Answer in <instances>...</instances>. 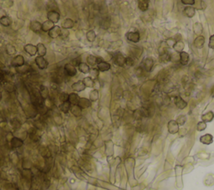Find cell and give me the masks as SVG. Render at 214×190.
I'll list each match as a JSON object with an SVG mask.
<instances>
[{
  "label": "cell",
  "mask_w": 214,
  "mask_h": 190,
  "mask_svg": "<svg viewBox=\"0 0 214 190\" xmlns=\"http://www.w3.org/2000/svg\"><path fill=\"white\" fill-rule=\"evenodd\" d=\"M204 184L207 187L213 186L214 185V174L213 173H207L203 180Z\"/></svg>",
  "instance_id": "cell-17"
},
{
  "label": "cell",
  "mask_w": 214,
  "mask_h": 190,
  "mask_svg": "<svg viewBox=\"0 0 214 190\" xmlns=\"http://www.w3.org/2000/svg\"><path fill=\"white\" fill-rule=\"evenodd\" d=\"M29 28H30L31 30L34 31V32H39L42 30V23L38 21L34 20V21H31Z\"/></svg>",
  "instance_id": "cell-18"
},
{
  "label": "cell",
  "mask_w": 214,
  "mask_h": 190,
  "mask_svg": "<svg viewBox=\"0 0 214 190\" xmlns=\"http://www.w3.org/2000/svg\"><path fill=\"white\" fill-rule=\"evenodd\" d=\"M193 44H194V46L197 49H202L204 46V44H205V37L203 35L197 36V38L193 41Z\"/></svg>",
  "instance_id": "cell-14"
},
{
  "label": "cell",
  "mask_w": 214,
  "mask_h": 190,
  "mask_svg": "<svg viewBox=\"0 0 214 190\" xmlns=\"http://www.w3.org/2000/svg\"><path fill=\"white\" fill-rule=\"evenodd\" d=\"M182 3L187 6H192L195 4L196 2L194 0H182Z\"/></svg>",
  "instance_id": "cell-49"
},
{
  "label": "cell",
  "mask_w": 214,
  "mask_h": 190,
  "mask_svg": "<svg viewBox=\"0 0 214 190\" xmlns=\"http://www.w3.org/2000/svg\"><path fill=\"white\" fill-rule=\"evenodd\" d=\"M99 70L97 68H93L92 70H90V78H92L93 80H95V79H96L97 77H98V76H99Z\"/></svg>",
  "instance_id": "cell-42"
},
{
  "label": "cell",
  "mask_w": 214,
  "mask_h": 190,
  "mask_svg": "<svg viewBox=\"0 0 214 190\" xmlns=\"http://www.w3.org/2000/svg\"><path fill=\"white\" fill-rule=\"evenodd\" d=\"M59 99L61 101V103L66 102V101H68V100H69V94L66 93V92H61V93L60 94Z\"/></svg>",
  "instance_id": "cell-43"
},
{
  "label": "cell",
  "mask_w": 214,
  "mask_h": 190,
  "mask_svg": "<svg viewBox=\"0 0 214 190\" xmlns=\"http://www.w3.org/2000/svg\"><path fill=\"white\" fill-rule=\"evenodd\" d=\"M126 39L130 42L132 43H138L140 41V34L138 33L137 31H130L126 34Z\"/></svg>",
  "instance_id": "cell-5"
},
{
  "label": "cell",
  "mask_w": 214,
  "mask_h": 190,
  "mask_svg": "<svg viewBox=\"0 0 214 190\" xmlns=\"http://www.w3.org/2000/svg\"><path fill=\"white\" fill-rule=\"evenodd\" d=\"M39 95L43 100H46L49 98V89L44 85H41L39 88Z\"/></svg>",
  "instance_id": "cell-21"
},
{
  "label": "cell",
  "mask_w": 214,
  "mask_h": 190,
  "mask_svg": "<svg viewBox=\"0 0 214 190\" xmlns=\"http://www.w3.org/2000/svg\"><path fill=\"white\" fill-rule=\"evenodd\" d=\"M173 50L176 51V53H181L184 50V48H185V44H184L182 41H178V42H175L174 45H173Z\"/></svg>",
  "instance_id": "cell-24"
},
{
  "label": "cell",
  "mask_w": 214,
  "mask_h": 190,
  "mask_svg": "<svg viewBox=\"0 0 214 190\" xmlns=\"http://www.w3.org/2000/svg\"><path fill=\"white\" fill-rule=\"evenodd\" d=\"M114 62H115V65H117L118 66L122 67L125 65L126 63V57L123 55L122 54L117 53L115 54V56H114Z\"/></svg>",
  "instance_id": "cell-9"
},
{
  "label": "cell",
  "mask_w": 214,
  "mask_h": 190,
  "mask_svg": "<svg viewBox=\"0 0 214 190\" xmlns=\"http://www.w3.org/2000/svg\"><path fill=\"white\" fill-rule=\"evenodd\" d=\"M193 31H194V34L196 35H197V36L201 35V34L203 33V24L201 23H194V25H193Z\"/></svg>",
  "instance_id": "cell-36"
},
{
  "label": "cell",
  "mask_w": 214,
  "mask_h": 190,
  "mask_svg": "<svg viewBox=\"0 0 214 190\" xmlns=\"http://www.w3.org/2000/svg\"><path fill=\"white\" fill-rule=\"evenodd\" d=\"M197 131L198 132H203L206 128V123H205L204 122H199L197 124Z\"/></svg>",
  "instance_id": "cell-44"
},
{
  "label": "cell",
  "mask_w": 214,
  "mask_h": 190,
  "mask_svg": "<svg viewBox=\"0 0 214 190\" xmlns=\"http://www.w3.org/2000/svg\"><path fill=\"white\" fill-rule=\"evenodd\" d=\"M23 50L27 54H29L30 56H34L37 54V47L32 44H27L23 47Z\"/></svg>",
  "instance_id": "cell-11"
},
{
  "label": "cell",
  "mask_w": 214,
  "mask_h": 190,
  "mask_svg": "<svg viewBox=\"0 0 214 190\" xmlns=\"http://www.w3.org/2000/svg\"><path fill=\"white\" fill-rule=\"evenodd\" d=\"M15 69L16 71L18 73H20V74H26L28 72H30L31 70H32V67L27 65H23L21 67H18V68Z\"/></svg>",
  "instance_id": "cell-34"
},
{
  "label": "cell",
  "mask_w": 214,
  "mask_h": 190,
  "mask_svg": "<svg viewBox=\"0 0 214 190\" xmlns=\"http://www.w3.org/2000/svg\"><path fill=\"white\" fill-rule=\"evenodd\" d=\"M134 63H135V61H134L132 58L126 57V63H125V65H128V66H132V65H134Z\"/></svg>",
  "instance_id": "cell-48"
},
{
  "label": "cell",
  "mask_w": 214,
  "mask_h": 190,
  "mask_svg": "<svg viewBox=\"0 0 214 190\" xmlns=\"http://www.w3.org/2000/svg\"><path fill=\"white\" fill-rule=\"evenodd\" d=\"M99 57H96L93 55H90L87 56V64L90 66H95L97 65L98 62H99Z\"/></svg>",
  "instance_id": "cell-27"
},
{
  "label": "cell",
  "mask_w": 214,
  "mask_h": 190,
  "mask_svg": "<svg viewBox=\"0 0 214 190\" xmlns=\"http://www.w3.org/2000/svg\"><path fill=\"white\" fill-rule=\"evenodd\" d=\"M201 118H202V122H204L205 123H206V122H211L213 120L214 118L213 111H207L206 113L203 114Z\"/></svg>",
  "instance_id": "cell-23"
},
{
  "label": "cell",
  "mask_w": 214,
  "mask_h": 190,
  "mask_svg": "<svg viewBox=\"0 0 214 190\" xmlns=\"http://www.w3.org/2000/svg\"><path fill=\"white\" fill-rule=\"evenodd\" d=\"M81 109H85L91 106V101L87 98H80V101L77 104Z\"/></svg>",
  "instance_id": "cell-20"
},
{
  "label": "cell",
  "mask_w": 214,
  "mask_h": 190,
  "mask_svg": "<svg viewBox=\"0 0 214 190\" xmlns=\"http://www.w3.org/2000/svg\"><path fill=\"white\" fill-rule=\"evenodd\" d=\"M4 80V76L2 73H0V82H2V80Z\"/></svg>",
  "instance_id": "cell-54"
},
{
  "label": "cell",
  "mask_w": 214,
  "mask_h": 190,
  "mask_svg": "<svg viewBox=\"0 0 214 190\" xmlns=\"http://www.w3.org/2000/svg\"><path fill=\"white\" fill-rule=\"evenodd\" d=\"M153 65H154V61L151 58L147 57L145 58V60L142 62V65H143V69L146 70V71H151V70L152 69Z\"/></svg>",
  "instance_id": "cell-12"
},
{
  "label": "cell",
  "mask_w": 214,
  "mask_h": 190,
  "mask_svg": "<svg viewBox=\"0 0 214 190\" xmlns=\"http://www.w3.org/2000/svg\"><path fill=\"white\" fill-rule=\"evenodd\" d=\"M179 57H180L179 59L180 63H181L182 65H187V63L189 62V60H190V57H189L188 53L185 52V51H182V52L180 53Z\"/></svg>",
  "instance_id": "cell-22"
},
{
  "label": "cell",
  "mask_w": 214,
  "mask_h": 190,
  "mask_svg": "<svg viewBox=\"0 0 214 190\" xmlns=\"http://www.w3.org/2000/svg\"><path fill=\"white\" fill-rule=\"evenodd\" d=\"M199 4H197L196 5L195 9H197V10H203L204 8H206V4L204 1H199L198 2Z\"/></svg>",
  "instance_id": "cell-46"
},
{
  "label": "cell",
  "mask_w": 214,
  "mask_h": 190,
  "mask_svg": "<svg viewBox=\"0 0 214 190\" xmlns=\"http://www.w3.org/2000/svg\"><path fill=\"white\" fill-rule=\"evenodd\" d=\"M97 69L99 70V71L105 72V71H107V70H111V65L108 62H105V61L101 60L97 64Z\"/></svg>",
  "instance_id": "cell-13"
},
{
  "label": "cell",
  "mask_w": 214,
  "mask_h": 190,
  "mask_svg": "<svg viewBox=\"0 0 214 190\" xmlns=\"http://www.w3.org/2000/svg\"><path fill=\"white\" fill-rule=\"evenodd\" d=\"M174 103L176 105V107L178 108V109H181V110H183L185 109L186 107H187V103L186 101H184L181 96L177 95L174 98Z\"/></svg>",
  "instance_id": "cell-8"
},
{
  "label": "cell",
  "mask_w": 214,
  "mask_h": 190,
  "mask_svg": "<svg viewBox=\"0 0 214 190\" xmlns=\"http://www.w3.org/2000/svg\"><path fill=\"white\" fill-rule=\"evenodd\" d=\"M82 82L84 83L85 87L92 88L94 87V86H95V80H93L92 78H90V76H87V77L84 78V80H82Z\"/></svg>",
  "instance_id": "cell-35"
},
{
  "label": "cell",
  "mask_w": 214,
  "mask_h": 190,
  "mask_svg": "<svg viewBox=\"0 0 214 190\" xmlns=\"http://www.w3.org/2000/svg\"><path fill=\"white\" fill-rule=\"evenodd\" d=\"M71 88L74 91H76V92H80V91H83L85 89V86L84 85V83L82 82V80H79L77 82H75L71 86Z\"/></svg>",
  "instance_id": "cell-16"
},
{
  "label": "cell",
  "mask_w": 214,
  "mask_h": 190,
  "mask_svg": "<svg viewBox=\"0 0 214 190\" xmlns=\"http://www.w3.org/2000/svg\"><path fill=\"white\" fill-rule=\"evenodd\" d=\"M64 69H65V71L67 76L72 77V76H75V75H76L77 73L76 67H75V66H74L73 65H71V64H66V65H65Z\"/></svg>",
  "instance_id": "cell-10"
},
{
  "label": "cell",
  "mask_w": 214,
  "mask_h": 190,
  "mask_svg": "<svg viewBox=\"0 0 214 190\" xmlns=\"http://www.w3.org/2000/svg\"><path fill=\"white\" fill-rule=\"evenodd\" d=\"M99 98V91L97 90H92L90 92V97H89V100L90 101H96Z\"/></svg>",
  "instance_id": "cell-38"
},
{
  "label": "cell",
  "mask_w": 214,
  "mask_h": 190,
  "mask_svg": "<svg viewBox=\"0 0 214 190\" xmlns=\"http://www.w3.org/2000/svg\"><path fill=\"white\" fill-rule=\"evenodd\" d=\"M54 27V23L50 22V20H46L42 23V30H41L44 31V32H49L51 29H53Z\"/></svg>",
  "instance_id": "cell-31"
},
{
  "label": "cell",
  "mask_w": 214,
  "mask_h": 190,
  "mask_svg": "<svg viewBox=\"0 0 214 190\" xmlns=\"http://www.w3.org/2000/svg\"><path fill=\"white\" fill-rule=\"evenodd\" d=\"M196 9L192 6H186L183 9V14L187 16V18H192L195 15Z\"/></svg>",
  "instance_id": "cell-15"
},
{
  "label": "cell",
  "mask_w": 214,
  "mask_h": 190,
  "mask_svg": "<svg viewBox=\"0 0 214 190\" xmlns=\"http://www.w3.org/2000/svg\"><path fill=\"white\" fill-rule=\"evenodd\" d=\"M199 141L201 143L204 145H210L213 142V136L209 133H206V134L201 136L199 138Z\"/></svg>",
  "instance_id": "cell-7"
},
{
  "label": "cell",
  "mask_w": 214,
  "mask_h": 190,
  "mask_svg": "<svg viewBox=\"0 0 214 190\" xmlns=\"http://www.w3.org/2000/svg\"><path fill=\"white\" fill-rule=\"evenodd\" d=\"M11 146L13 148H18L23 145V141L19 137H13L11 139Z\"/></svg>",
  "instance_id": "cell-30"
},
{
  "label": "cell",
  "mask_w": 214,
  "mask_h": 190,
  "mask_svg": "<svg viewBox=\"0 0 214 190\" xmlns=\"http://www.w3.org/2000/svg\"><path fill=\"white\" fill-rule=\"evenodd\" d=\"M6 4H4V6L5 7H7V8H9V7H11L12 5H13V4H14V2L13 1H6V2H4Z\"/></svg>",
  "instance_id": "cell-52"
},
{
  "label": "cell",
  "mask_w": 214,
  "mask_h": 190,
  "mask_svg": "<svg viewBox=\"0 0 214 190\" xmlns=\"http://www.w3.org/2000/svg\"><path fill=\"white\" fill-rule=\"evenodd\" d=\"M62 32V29L58 25H54L53 29H51L49 32H48V35L50 36L51 39H56L58 37L60 36Z\"/></svg>",
  "instance_id": "cell-6"
},
{
  "label": "cell",
  "mask_w": 214,
  "mask_h": 190,
  "mask_svg": "<svg viewBox=\"0 0 214 190\" xmlns=\"http://www.w3.org/2000/svg\"><path fill=\"white\" fill-rule=\"evenodd\" d=\"M24 63H25V61H24V58H23V55H16L15 57H14V59L12 60L11 65L13 67H14V68H18V67L23 66L24 65Z\"/></svg>",
  "instance_id": "cell-2"
},
{
  "label": "cell",
  "mask_w": 214,
  "mask_h": 190,
  "mask_svg": "<svg viewBox=\"0 0 214 190\" xmlns=\"http://www.w3.org/2000/svg\"><path fill=\"white\" fill-rule=\"evenodd\" d=\"M211 95L212 96V97H214V86H212V87L211 88Z\"/></svg>",
  "instance_id": "cell-53"
},
{
  "label": "cell",
  "mask_w": 214,
  "mask_h": 190,
  "mask_svg": "<svg viewBox=\"0 0 214 190\" xmlns=\"http://www.w3.org/2000/svg\"><path fill=\"white\" fill-rule=\"evenodd\" d=\"M47 19L53 23H57L60 19V14L55 10H50L47 13Z\"/></svg>",
  "instance_id": "cell-1"
},
{
  "label": "cell",
  "mask_w": 214,
  "mask_h": 190,
  "mask_svg": "<svg viewBox=\"0 0 214 190\" xmlns=\"http://www.w3.org/2000/svg\"><path fill=\"white\" fill-rule=\"evenodd\" d=\"M4 89L6 91H8V92H13L14 90V86L11 83L7 82V83H5L4 85Z\"/></svg>",
  "instance_id": "cell-45"
},
{
  "label": "cell",
  "mask_w": 214,
  "mask_h": 190,
  "mask_svg": "<svg viewBox=\"0 0 214 190\" xmlns=\"http://www.w3.org/2000/svg\"><path fill=\"white\" fill-rule=\"evenodd\" d=\"M62 28L65 29V30H69V29H72L73 27L75 26V22L73 21L71 19H66L63 21L62 23Z\"/></svg>",
  "instance_id": "cell-26"
},
{
  "label": "cell",
  "mask_w": 214,
  "mask_h": 190,
  "mask_svg": "<svg viewBox=\"0 0 214 190\" xmlns=\"http://www.w3.org/2000/svg\"><path fill=\"white\" fill-rule=\"evenodd\" d=\"M71 104L69 102V101H66V102H63L60 105V110L63 111L64 113H68L69 111H70V108H71Z\"/></svg>",
  "instance_id": "cell-32"
},
{
  "label": "cell",
  "mask_w": 214,
  "mask_h": 190,
  "mask_svg": "<svg viewBox=\"0 0 214 190\" xmlns=\"http://www.w3.org/2000/svg\"><path fill=\"white\" fill-rule=\"evenodd\" d=\"M167 129H168L169 133H171L172 135L179 132V125L177 124L176 120H171V121H169L168 125H167Z\"/></svg>",
  "instance_id": "cell-4"
},
{
  "label": "cell",
  "mask_w": 214,
  "mask_h": 190,
  "mask_svg": "<svg viewBox=\"0 0 214 190\" xmlns=\"http://www.w3.org/2000/svg\"><path fill=\"white\" fill-rule=\"evenodd\" d=\"M35 65H37L38 69H40V70H45L48 67V65H49V62H48V61L46 60L45 58L40 57V56H37V57L35 58Z\"/></svg>",
  "instance_id": "cell-3"
},
{
  "label": "cell",
  "mask_w": 214,
  "mask_h": 190,
  "mask_svg": "<svg viewBox=\"0 0 214 190\" xmlns=\"http://www.w3.org/2000/svg\"><path fill=\"white\" fill-rule=\"evenodd\" d=\"M69 31L67 30H64V31L62 30L61 34H60V37H61V38H63V39H65L69 36Z\"/></svg>",
  "instance_id": "cell-50"
},
{
  "label": "cell",
  "mask_w": 214,
  "mask_h": 190,
  "mask_svg": "<svg viewBox=\"0 0 214 190\" xmlns=\"http://www.w3.org/2000/svg\"><path fill=\"white\" fill-rule=\"evenodd\" d=\"M96 38V34L94 30H89L86 33V39L89 42H94Z\"/></svg>",
  "instance_id": "cell-40"
},
{
  "label": "cell",
  "mask_w": 214,
  "mask_h": 190,
  "mask_svg": "<svg viewBox=\"0 0 214 190\" xmlns=\"http://www.w3.org/2000/svg\"><path fill=\"white\" fill-rule=\"evenodd\" d=\"M5 16H7V12L5 11L4 8H0V19L5 17Z\"/></svg>",
  "instance_id": "cell-51"
},
{
  "label": "cell",
  "mask_w": 214,
  "mask_h": 190,
  "mask_svg": "<svg viewBox=\"0 0 214 190\" xmlns=\"http://www.w3.org/2000/svg\"><path fill=\"white\" fill-rule=\"evenodd\" d=\"M176 122L179 126H183L187 122V117L185 115H180L176 118Z\"/></svg>",
  "instance_id": "cell-41"
},
{
  "label": "cell",
  "mask_w": 214,
  "mask_h": 190,
  "mask_svg": "<svg viewBox=\"0 0 214 190\" xmlns=\"http://www.w3.org/2000/svg\"><path fill=\"white\" fill-rule=\"evenodd\" d=\"M78 69L80 70V72L83 73V74H88L90 71V65L87 64V63H84V62H81L79 66H78Z\"/></svg>",
  "instance_id": "cell-28"
},
{
  "label": "cell",
  "mask_w": 214,
  "mask_h": 190,
  "mask_svg": "<svg viewBox=\"0 0 214 190\" xmlns=\"http://www.w3.org/2000/svg\"><path fill=\"white\" fill-rule=\"evenodd\" d=\"M208 47H209L210 49H212V50H214V34L211 35L210 38H209Z\"/></svg>",
  "instance_id": "cell-47"
},
{
  "label": "cell",
  "mask_w": 214,
  "mask_h": 190,
  "mask_svg": "<svg viewBox=\"0 0 214 190\" xmlns=\"http://www.w3.org/2000/svg\"><path fill=\"white\" fill-rule=\"evenodd\" d=\"M71 113H72L75 117H80L82 114V109L80 108L78 105H74V106H71V108H70V111H69Z\"/></svg>",
  "instance_id": "cell-29"
},
{
  "label": "cell",
  "mask_w": 214,
  "mask_h": 190,
  "mask_svg": "<svg viewBox=\"0 0 214 190\" xmlns=\"http://www.w3.org/2000/svg\"><path fill=\"white\" fill-rule=\"evenodd\" d=\"M80 97L77 95L76 93H70V94H69V100H68V101L72 106L77 105L78 102H79V101H80Z\"/></svg>",
  "instance_id": "cell-25"
},
{
  "label": "cell",
  "mask_w": 214,
  "mask_h": 190,
  "mask_svg": "<svg viewBox=\"0 0 214 190\" xmlns=\"http://www.w3.org/2000/svg\"><path fill=\"white\" fill-rule=\"evenodd\" d=\"M0 24L4 27H9L12 24V19L9 16H5L0 19Z\"/></svg>",
  "instance_id": "cell-37"
},
{
  "label": "cell",
  "mask_w": 214,
  "mask_h": 190,
  "mask_svg": "<svg viewBox=\"0 0 214 190\" xmlns=\"http://www.w3.org/2000/svg\"><path fill=\"white\" fill-rule=\"evenodd\" d=\"M16 52H17L16 48L13 45L8 44L6 45V53L8 54V55H15Z\"/></svg>",
  "instance_id": "cell-39"
},
{
  "label": "cell",
  "mask_w": 214,
  "mask_h": 190,
  "mask_svg": "<svg viewBox=\"0 0 214 190\" xmlns=\"http://www.w3.org/2000/svg\"><path fill=\"white\" fill-rule=\"evenodd\" d=\"M137 4L139 9H141V10L143 12L146 11V10L148 9V8H149V4H148V2L145 1V0H139Z\"/></svg>",
  "instance_id": "cell-33"
},
{
  "label": "cell",
  "mask_w": 214,
  "mask_h": 190,
  "mask_svg": "<svg viewBox=\"0 0 214 190\" xmlns=\"http://www.w3.org/2000/svg\"><path fill=\"white\" fill-rule=\"evenodd\" d=\"M2 97H3V95H2V92L0 91V101H1V100H2Z\"/></svg>",
  "instance_id": "cell-55"
},
{
  "label": "cell",
  "mask_w": 214,
  "mask_h": 190,
  "mask_svg": "<svg viewBox=\"0 0 214 190\" xmlns=\"http://www.w3.org/2000/svg\"><path fill=\"white\" fill-rule=\"evenodd\" d=\"M36 47H37V54L38 55V56H40V57L45 56L46 54H47V49H46L45 45L42 43H38Z\"/></svg>",
  "instance_id": "cell-19"
}]
</instances>
